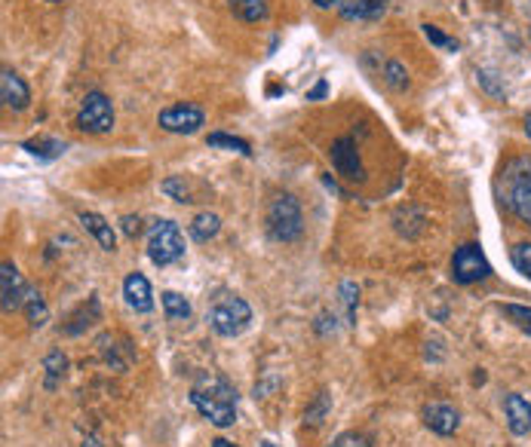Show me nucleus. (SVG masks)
Returning <instances> with one entry per match:
<instances>
[{"label": "nucleus", "mask_w": 531, "mask_h": 447, "mask_svg": "<svg viewBox=\"0 0 531 447\" xmlns=\"http://www.w3.org/2000/svg\"><path fill=\"white\" fill-rule=\"evenodd\" d=\"M526 135L531 139V117H526Z\"/></svg>", "instance_id": "nucleus-37"}, {"label": "nucleus", "mask_w": 531, "mask_h": 447, "mask_svg": "<svg viewBox=\"0 0 531 447\" xmlns=\"http://www.w3.org/2000/svg\"><path fill=\"white\" fill-rule=\"evenodd\" d=\"M510 261H513V266H516V270L522 273V276H528V279H531V243L513 245Z\"/></svg>", "instance_id": "nucleus-27"}, {"label": "nucleus", "mask_w": 531, "mask_h": 447, "mask_svg": "<svg viewBox=\"0 0 531 447\" xmlns=\"http://www.w3.org/2000/svg\"><path fill=\"white\" fill-rule=\"evenodd\" d=\"M504 411H507V426L513 435H528L531 432V405L519 392H510L504 399Z\"/></svg>", "instance_id": "nucleus-14"}, {"label": "nucleus", "mask_w": 531, "mask_h": 447, "mask_svg": "<svg viewBox=\"0 0 531 447\" xmlns=\"http://www.w3.org/2000/svg\"><path fill=\"white\" fill-rule=\"evenodd\" d=\"M209 148H225V151H234V153H243V157H252V148L250 141L237 139V135H225V132H212L207 139Z\"/></svg>", "instance_id": "nucleus-22"}, {"label": "nucleus", "mask_w": 531, "mask_h": 447, "mask_svg": "<svg viewBox=\"0 0 531 447\" xmlns=\"http://www.w3.org/2000/svg\"><path fill=\"white\" fill-rule=\"evenodd\" d=\"M83 447H101V444H99V438H96V435H90L87 442H83Z\"/></svg>", "instance_id": "nucleus-36"}, {"label": "nucleus", "mask_w": 531, "mask_h": 447, "mask_svg": "<svg viewBox=\"0 0 531 447\" xmlns=\"http://www.w3.org/2000/svg\"><path fill=\"white\" fill-rule=\"evenodd\" d=\"M325 92H329V83L320 80L311 92H307V101H320V99H325Z\"/></svg>", "instance_id": "nucleus-33"}, {"label": "nucleus", "mask_w": 531, "mask_h": 447, "mask_svg": "<svg viewBox=\"0 0 531 447\" xmlns=\"http://www.w3.org/2000/svg\"><path fill=\"white\" fill-rule=\"evenodd\" d=\"M191 239L194 243H209V239H216L218 236V230H221V218L218 214H212V212H200L196 218L191 221Z\"/></svg>", "instance_id": "nucleus-17"}, {"label": "nucleus", "mask_w": 531, "mask_h": 447, "mask_svg": "<svg viewBox=\"0 0 531 447\" xmlns=\"http://www.w3.org/2000/svg\"><path fill=\"white\" fill-rule=\"evenodd\" d=\"M25 295H28V286H25L22 273L16 270V264L4 261L0 266V307H4V313L19 309L25 304Z\"/></svg>", "instance_id": "nucleus-9"}, {"label": "nucleus", "mask_w": 531, "mask_h": 447, "mask_svg": "<svg viewBox=\"0 0 531 447\" xmlns=\"http://www.w3.org/2000/svg\"><path fill=\"white\" fill-rule=\"evenodd\" d=\"M163 193L175 196V203H196V200H191L187 187H182V182H178V178H169V182H163Z\"/></svg>", "instance_id": "nucleus-31"}, {"label": "nucleus", "mask_w": 531, "mask_h": 447, "mask_svg": "<svg viewBox=\"0 0 531 447\" xmlns=\"http://www.w3.org/2000/svg\"><path fill=\"white\" fill-rule=\"evenodd\" d=\"M0 101L10 110H25L31 101L28 83H25L16 71H10V68H4V74H0Z\"/></svg>", "instance_id": "nucleus-12"}, {"label": "nucleus", "mask_w": 531, "mask_h": 447, "mask_svg": "<svg viewBox=\"0 0 531 447\" xmlns=\"http://www.w3.org/2000/svg\"><path fill=\"white\" fill-rule=\"evenodd\" d=\"M504 205L531 227V157H513L501 169Z\"/></svg>", "instance_id": "nucleus-2"}, {"label": "nucleus", "mask_w": 531, "mask_h": 447, "mask_svg": "<svg viewBox=\"0 0 531 447\" xmlns=\"http://www.w3.org/2000/svg\"><path fill=\"white\" fill-rule=\"evenodd\" d=\"M421 417H424V426L436 435H455L461 426V414L451 405H442V401L424 405Z\"/></svg>", "instance_id": "nucleus-11"}, {"label": "nucleus", "mask_w": 531, "mask_h": 447, "mask_svg": "<svg viewBox=\"0 0 531 447\" xmlns=\"http://www.w3.org/2000/svg\"><path fill=\"white\" fill-rule=\"evenodd\" d=\"M111 126H114V108H111L108 96L90 92V96L83 99L80 110H77V129H83V132H90V135H105L111 132Z\"/></svg>", "instance_id": "nucleus-7"}, {"label": "nucleus", "mask_w": 531, "mask_h": 447, "mask_svg": "<svg viewBox=\"0 0 531 447\" xmlns=\"http://www.w3.org/2000/svg\"><path fill=\"white\" fill-rule=\"evenodd\" d=\"M335 10L350 22H369L378 19L388 10V0H338Z\"/></svg>", "instance_id": "nucleus-15"}, {"label": "nucleus", "mask_w": 531, "mask_h": 447, "mask_svg": "<svg viewBox=\"0 0 531 447\" xmlns=\"http://www.w3.org/2000/svg\"><path fill=\"white\" fill-rule=\"evenodd\" d=\"M68 144L65 141H58V139H34V141H25V151L34 153V157H40V160H56V157H62Z\"/></svg>", "instance_id": "nucleus-21"}, {"label": "nucleus", "mask_w": 531, "mask_h": 447, "mask_svg": "<svg viewBox=\"0 0 531 447\" xmlns=\"http://www.w3.org/2000/svg\"><path fill=\"white\" fill-rule=\"evenodd\" d=\"M230 10L243 22H264L268 19V6L264 0H230Z\"/></svg>", "instance_id": "nucleus-20"}, {"label": "nucleus", "mask_w": 531, "mask_h": 447, "mask_svg": "<svg viewBox=\"0 0 531 447\" xmlns=\"http://www.w3.org/2000/svg\"><path fill=\"white\" fill-rule=\"evenodd\" d=\"M203 120H207L203 108H196V105H173V108L160 110L157 123H160V129H166V132L194 135L196 129L203 126Z\"/></svg>", "instance_id": "nucleus-8"}, {"label": "nucleus", "mask_w": 531, "mask_h": 447, "mask_svg": "<svg viewBox=\"0 0 531 447\" xmlns=\"http://www.w3.org/2000/svg\"><path fill=\"white\" fill-rule=\"evenodd\" d=\"M501 313L507 316V319L516 325L519 331H526L528 338H531V309L528 307H519V304H504L501 307Z\"/></svg>", "instance_id": "nucleus-25"}, {"label": "nucleus", "mask_w": 531, "mask_h": 447, "mask_svg": "<svg viewBox=\"0 0 531 447\" xmlns=\"http://www.w3.org/2000/svg\"><path fill=\"white\" fill-rule=\"evenodd\" d=\"M341 304H345V322L356 325V304H359V288L354 282H341Z\"/></svg>", "instance_id": "nucleus-24"}, {"label": "nucleus", "mask_w": 531, "mask_h": 447, "mask_svg": "<svg viewBox=\"0 0 531 447\" xmlns=\"http://www.w3.org/2000/svg\"><path fill=\"white\" fill-rule=\"evenodd\" d=\"M80 224L87 227V234H92L96 236V243L105 248V252H114L117 248V234H114V227L101 218V214H96V212H83L80 214Z\"/></svg>", "instance_id": "nucleus-16"}, {"label": "nucleus", "mask_w": 531, "mask_h": 447, "mask_svg": "<svg viewBox=\"0 0 531 447\" xmlns=\"http://www.w3.org/2000/svg\"><path fill=\"white\" fill-rule=\"evenodd\" d=\"M49 4H62V0H49Z\"/></svg>", "instance_id": "nucleus-38"}, {"label": "nucleus", "mask_w": 531, "mask_h": 447, "mask_svg": "<svg viewBox=\"0 0 531 447\" xmlns=\"http://www.w3.org/2000/svg\"><path fill=\"white\" fill-rule=\"evenodd\" d=\"M492 276V264L483 255V248L476 243L461 245L455 257H451V282L458 286H473V282H483Z\"/></svg>", "instance_id": "nucleus-6"}, {"label": "nucleus", "mask_w": 531, "mask_h": 447, "mask_svg": "<svg viewBox=\"0 0 531 447\" xmlns=\"http://www.w3.org/2000/svg\"><path fill=\"white\" fill-rule=\"evenodd\" d=\"M424 37L440 49H449V53H458V40L455 37H445V34L436 28V25H424Z\"/></svg>", "instance_id": "nucleus-28"}, {"label": "nucleus", "mask_w": 531, "mask_h": 447, "mask_svg": "<svg viewBox=\"0 0 531 447\" xmlns=\"http://www.w3.org/2000/svg\"><path fill=\"white\" fill-rule=\"evenodd\" d=\"M313 4H316V6H323V10H329V6H335L338 0H313Z\"/></svg>", "instance_id": "nucleus-35"}, {"label": "nucleus", "mask_w": 531, "mask_h": 447, "mask_svg": "<svg viewBox=\"0 0 531 447\" xmlns=\"http://www.w3.org/2000/svg\"><path fill=\"white\" fill-rule=\"evenodd\" d=\"M163 309H166V319L169 322H187L191 319V304L178 295V291H163Z\"/></svg>", "instance_id": "nucleus-18"}, {"label": "nucleus", "mask_w": 531, "mask_h": 447, "mask_svg": "<svg viewBox=\"0 0 531 447\" xmlns=\"http://www.w3.org/2000/svg\"><path fill=\"white\" fill-rule=\"evenodd\" d=\"M329 153H332V166H335L341 178H347V182H363L366 172H363V162H359L354 139H338L332 144Z\"/></svg>", "instance_id": "nucleus-10"}, {"label": "nucleus", "mask_w": 531, "mask_h": 447, "mask_svg": "<svg viewBox=\"0 0 531 447\" xmlns=\"http://www.w3.org/2000/svg\"><path fill=\"white\" fill-rule=\"evenodd\" d=\"M325 411H329V395L320 392V399H316V405L313 408H307V414H304V423H311V426H320L323 423V417H325Z\"/></svg>", "instance_id": "nucleus-30"}, {"label": "nucleus", "mask_w": 531, "mask_h": 447, "mask_svg": "<svg viewBox=\"0 0 531 447\" xmlns=\"http://www.w3.org/2000/svg\"><path fill=\"white\" fill-rule=\"evenodd\" d=\"M191 401L212 426L228 429L237 423V390L225 377H203L191 390Z\"/></svg>", "instance_id": "nucleus-1"}, {"label": "nucleus", "mask_w": 531, "mask_h": 447, "mask_svg": "<svg viewBox=\"0 0 531 447\" xmlns=\"http://www.w3.org/2000/svg\"><path fill=\"white\" fill-rule=\"evenodd\" d=\"M25 316H28V322L34 325V328H40V325H47L49 319V309H47V300L40 297V291L28 288V295H25Z\"/></svg>", "instance_id": "nucleus-19"}, {"label": "nucleus", "mask_w": 531, "mask_h": 447, "mask_svg": "<svg viewBox=\"0 0 531 447\" xmlns=\"http://www.w3.org/2000/svg\"><path fill=\"white\" fill-rule=\"evenodd\" d=\"M185 255V236L175 221H154L148 227V257L151 264L169 266Z\"/></svg>", "instance_id": "nucleus-5"}, {"label": "nucleus", "mask_w": 531, "mask_h": 447, "mask_svg": "<svg viewBox=\"0 0 531 447\" xmlns=\"http://www.w3.org/2000/svg\"><path fill=\"white\" fill-rule=\"evenodd\" d=\"M329 447H372V438L366 432H341Z\"/></svg>", "instance_id": "nucleus-29"}, {"label": "nucleus", "mask_w": 531, "mask_h": 447, "mask_svg": "<svg viewBox=\"0 0 531 447\" xmlns=\"http://www.w3.org/2000/svg\"><path fill=\"white\" fill-rule=\"evenodd\" d=\"M212 447H239V444L228 442V438H216V442H212Z\"/></svg>", "instance_id": "nucleus-34"}, {"label": "nucleus", "mask_w": 531, "mask_h": 447, "mask_svg": "<svg viewBox=\"0 0 531 447\" xmlns=\"http://www.w3.org/2000/svg\"><path fill=\"white\" fill-rule=\"evenodd\" d=\"M304 230L302 221V205L292 193H280L273 196V203L268 205V234L277 239V243H295Z\"/></svg>", "instance_id": "nucleus-3"}, {"label": "nucleus", "mask_w": 531, "mask_h": 447, "mask_svg": "<svg viewBox=\"0 0 531 447\" xmlns=\"http://www.w3.org/2000/svg\"><path fill=\"white\" fill-rule=\"evenodd\" d=\"M65 368H68V359L62 356L58 349H53L49 356L44 359V371H47V390H56L58 377H65Z\"/></svg>", "instance_id": "nucleus-23"}, {"label": "nucleus", "mask_w": 531, "mask_h": 447, "mask_svg": "<svg viewBox=\"0 0 531 447\" xmlns=\"http://www.w3.org/2000/svg\"><path fill=\"white\" fill-rule=\"evenodd\" d=\"M384 80H388L390 89H409V74H406V68H402L399 62H388L384 65Z\"/></svg>", "instance_id": "nucleus-26"}, {"label": "nucleus", "mask_w": 531, "mask_h": 447, "mask_svg": "<svg viewBox=\"0 0 531 447\" xmlns=\"http://www.w3.org/2000/svg\"><path fill=\"white\" fill-rule=\"evenodd\" d=\"M120 227H123V234L133 239V236H139V230H142V221L135 218V214H126V218L120 221Z\"/></svg>", "instance_id": "nucleus-32"}, {"label": "nucleus", "mask_w": 531, "mask_h": 447, "mask_svg": "<svg viewBox=\"0 0 531 447\" xmlns=\"http://www.w3.org/2000/svg\"><path fill=\"white\" fill-rule=\"evenodd\" d=\"M123 297L135 313H151L154 309V291H151V282L142 276V273H130L123 279Z\"/></svg>", "instance_id": "nucleus-13"}, {"label": "nucleus", "mask_w": 531, "mask_h": 447, "mask_svg": "<svg viewBox=\"0 0 531 447\" xmlns=\"http://www.w3.org/2000/svg\"><path fill=\"white\" fill-rule=\"evenodd\" d=\"M207 322L218 338H239L252 322V307L246 304L243 297H221L216 300V307L209 309Z\"/></svg>", "instance_id": "nucleus-4"}]
</instances>
